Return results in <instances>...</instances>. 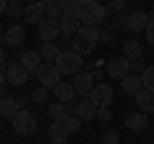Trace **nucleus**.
<instances>
[{
  "label": "nucleus",
  "mask_w": 154,
  "mask_h": 144,
  "mask_svg": "<svg viewBox=\"0 0 154 144\" xmlns=\"http://www.w3.org/2000/svg\"><path fill=\"white\" fill-rule=\"evenodd\" d=\"M105 16H108V11L98 0H77V21L82 26H98L105 21Z\"/></svg>",
  "instance_id": "obj_1"
},
{
  "label": "nucleus",
  "mask_w": 154,
  "mask_h": 144,
  "mask_svg": "<svg viewBox=\"0 0 154 144\" xmlns=\"http://www.w3.org/2000/svg\"><path fill=\"white\" fill-rule=\"evenodd\" d=\"M95 44H98V26H80L75 33V41H72V52L82 57L88 52H93Z\"/></svg>",
  "instance_id": "obj_2"
},
{
  "label": "nucleus",
  "mask_w": 154,
  "mask_h": 144,
  "mask_svg": "<svg viewBox=\"0 0 154 144\" xmlns=\"http://www.w3.org/2000/svg\"><path fill=\"white\" fill-rule=\"evenodd\" d=\"M54 67L59 70V75H77V72L82 70V57L77 54V52H72V49H64V52H59Z\"/></svg>",
  "instance_id": "obj_3"
},
{
  "label": "nucleus",
  "mask_w": 154,
  "mask_h": 144,
  "mask_svg": "<svg viewBox=\"0 0 154 144\" xmlns=\"http://www.w3.org/2000/svg\"><path fill=\"white\" fill-rule=\"evenodd\" d=\"M13 121V129H16V134H23V136H31L33 131H36V118H33L31 111H26V108H21V111L16 113V116L11 118Z\"/></svg>",
  "instance_id": "obj_4"
},
{
  "label": "nucleus",
  "mask_w": 154,
  "mask_h": 144,
  "mask_svg": "<svg viewBox=\"0 0 154 144\" xmlns=\"http://www.w3.org/2000/svg\"><path fill=\"white\" fill-rule=\"evenodd\" d=\"M33 75H36L38 77V83H41V88H54L57 83H59L62 80V75H59V70H57L54 64H51V62H41V67H38L36 72H33Z\"/></svg>",
  "instance_id": "obj_5"
},
{
  "label": "nucleus",
  "mask_w": 154,
  "mask_h": 144,
  "mask_svg": "<svg viewBox=\"0 0 154 144\" xmlns=\"http://www.w3.org/2000/svg\"><path fill=\"white\" fill-rule=\"evenodd\" d=\"M72 88H75L77 95L88 98V95L93 93V88H95V80H93V75H90V70H80V72H77V75H75V83H72Z\"/></svg>",
  "instance_id": "obj_6"
},
{
  "label": "nucleus",
  "mask_w": 154,
  "mask_h": 144,
  "mask_svg": "<svg viewBox=\"0 0 154 144\" xmlns=\"http://www.w3.org/2000/svg\"><path fill=\"white\" fill-rule=\"evenodd\" d=\"M88 98H90V103H93L95 108H100V105H108L110 100H113V88H110V85H105V83H98Z\"/></svg>",
  "instance_id": "obj_7"
},
{
  "label": "nucleus",
  "mask_w": 154,
  "mask_h": 144,
  "mask_svg": "<svg viewBox=\"0 0 154 144\" xmlns=\"http://www.w3.org/2000/svg\"><path fill=\"white\" fill-rule=\"evenodd\" d=\"M23 41H26V28H23L21 23H13V26H8L5 31H3V44L13 46V49H18Z\"/></svg>",
  "instance_id": "obj_8"
},
{
  "label": "nucleus",
  "mask_w": 154,
  "mask_h": 144,
  "mask_svg": "<svg viewBox=\"0 0 154 144\" xmlns=\"http://www.w3.org/2000/svg\"><path fill=\"white\" fill-rule=\"evenodd\" d=\"M131 72V62L126 59V57H116V59L108 62V77L113 80H123Z\"/></svg>",
  "instance_id": "obj_9"
},
{
  "label": "nucleus",
  "mask_w": 154,
  "mask_h": 144,
  "mask_svg": "<svg viewBox=\"0 0 154 144\" xmlns=\"http://www.w3.org/2000/svg\"><path fill=\"white\" fill-rule=\"evenodd\" d=\"M5 83H11V85H26L28 83V72L21 67V62H11L5 67Z\"/></svg>",
  "instance_id": "obj_10"
},
{
  "label": "nucleus",
  "mask_w": 154,
  "mask_h": 144,
  "mask_svg": "<svg viewBox=\"0 0 154 144\" xmlns=\"http://www.w3.org/2000/svg\"><path fill=\"white\" fill-rule=\"evenodd\" d=\"M23 103H26L23 98H11V95H5V98L0 100V118H3V116H5V118H13L21 108H26Z\"/></svg>",
  "instance_id": "obj_11"
},
{
  "label": "nucleus",
  "mask_w": 154,
  "mask_h": 144,
  "mask_svg": "<svg viewBox=\"0 0 154 144\" xmlns=\"http://www.w3.org/2000/svg\"><path fill=\"white\" fill-rule=\"evenodd\" d=\"M59 36V21H51V18H44L38 23V39L41 41H54Z\"/></svg>",
  "instance_id": "obj_12"
},
{
  "label": "nucleus",
  "mask_w": 154,
  "mask_h": 144,
  "mask_svg": "<svg viewBox=\"0 0 154 144\" xmlns=\"http://www.w3.org/2000/svg\"><path fill=\"white\" fill-rule=\"evenodd\" d=\"M149 23V16L141 11H134V13H126V28L128 31H144Z\"/></svg>",
  "instance_id": "obj_13"
},
{
  "label": "nucleus",
  "mask_w": 154,
  "mask_h": 144,
  "mask_svg": "<svg viewBox=\"0 0 154 144\" xmlns=\"http://www.w3.org/2000/svg\"><path fill=\"white\" fill-rule=\"evenodd\" d=\"M95 108L93 103H90V98H82L80 103H75V116L80 118V121H90V118H95Z\"/></svg>",
  "instance_id": "obj_14"
},
{
  "label": "nucleus",
  "mask_w": 154,
  "mask_h": 144,
  "mask_svg": "<svg viewBox=\"0 0 154 144\" xmlns=\"http://www.w3.org/2000/svg\"><path fill=\"white\" fill-rule=\"evenodd\" d=\"M134 98H136L139 111H141V113H154V93H152V90H144L141 88Z\"/></svg>",
  "instance_id": "obj_15"
},
{
  "label": "nucleus",
  "mask_w": 154,
  "mask_h": 144,
  "mask_svg": "<svg viewBox=\"0 0 154 144\" xmlns=\"http://www.w3.org/2000/svg\"><path fill=\"white\" fill-rule=\"evenodd\" d=\"M18 57H21V67L28 72V75L41 67V57H38V52H21Z\"/></svg>",
  "instance_id": "obj_16"
},
{
  "label": "nucleus",
  "mask_w": 154,
  "mask_h": 144,
  "mask_svg": "<svg viewBox=\"0 0 154 144\" xmlns=\"http://www.w3.org/2000/svg\"><path fill=\"white\" fill-rule=\"evenodd\" d=\"M51 90L57 93L59 103H67V105H69V103H72V98L77 95V93H75V88H72V83H62V80H59V83H57Z\"/></svg>",
  "instance_id": "obj_17"
},
{
  "label": "nucleus",
  "mask_w": 154,
  "mask_h": 144,
  "mask_svg": "<svg viewBox=\"0 0 154 144\" xmlns=\"http://www.w3.org/2000/svg\"><path fill=\"white\" fill-rule=\"evenodd\" d=\"M23 18H26V23H41L44 21V5H41V3H33V5H28V8H23Z\"/></svg>",
  "instance_id": "obj_18"
},
{
  "label": "nucleus",
  "mask_w": 154,
  "mask_h": 144,
  "mask_svg": "<svg viewBox=\"0 0 154 144\" xmlns=\"http://www.w3.org/2000/svg\"><path fill=\"white\" fill-rule=\"evenodd\" d=\"M126 126L131 129V131H144V129L149 126V118H146V113H141V111H136V113H128V116H126Z\"/></svg>",
  "instance_id": "obj_19"
},
{
  "label": "nucleus",
  "mask_w": 154,
  "mask_h": 144,
  "mask_svg": "<svg viewBox=\"0 0 154 144\" xmlns=\"http://www.w3.org/2000/svg\"><path fill=\"white\" fill-rule=\"evenodd\" d=\"M59 52H62V49L54 44V41H44L41 49H38V57H41V62H51V64H54L57 57H59Z\"/></svg>",
  "instance_id": "obj_20"
},
{
  "label": "nucleus",
  "mask_w": 154,
  "mask_h": 144,
  "mask_svg": "<svg viewBox=\"0 0 154 144\" xmlns=\"http://www.w3.org/2000/svg\"><path fill=\"white\" fill-rule=\"evenodd\" d=\"M80 26H82V23L77 21L75 16H62L59 18V33H64V36H75Z\"/></svg>",
  "instance_id": "obj_21"
},
{
  "label": "nucleus",
  "mask_w": 154,
  "mask_h": 144,
  "mask_svg": "<svg viewBox=\"0 0 154 144\" xmlns=\"http://www.w3.org/2000/svg\"><path fill=\"white\" fill-rule=\"evenodd\" d=\"M46 111H49V118H51V121L62 124V121H67V116H69V105H67V103H51Z\"/></svg>",
  "instance_id": "obj_22"
},
{
  "label": "nucleus",
  "mask_w": 154,
  "mask_h": 144,
  "mask_svg": "<svg viewBox=\"0 0 154 144\" xmlns=\"http://www.w3.org/2000/svg\"><path fill=\"white\" fill-rule=\"evenodd\" d=\"M121 88H123V93H126V95H136L139 90H141V77H139V75H131V72H128L126 77L121 80Z\"/></svg>",
  "instance_id": "obj_23"
},
{
  "label": "nucleus",
  "mask_w": 154,
  "mask_h": 144,
  "mask_svg": "<svg viewBox=\"0 0 154 144\" xmlns=\"http://www.w3.org/2000/svg\"><path fill=\"white\" fill-rule=\"evenodd\" d=\"M46 136H49V142L51 144H67V129L62 126V124H51L49 126V131H46Z\"/></svg>",
  "instance_id": "obj_24"
},
{
  "label": "nucleus",
  "mask_w": 154,
  "mask_h": 144,
  "mask_svg": "<svg viewBox=\"0 0 154 144\" xmlns=\"http://www.w3.org/2000/svg\"><path fill=\"white\" fill-rule=\"evenodd\" d=\"M123 57H126V59H141V44H139L136 39H128L126 44H123Z\"/></svg>",
  "instance_id": "obj_25"
},
{
  "label": "nucleus",
  "mask_w": 154,
  "mask_h": 144,
  "mask_svg": "<svg viewBox=\"0 0 154 144\" xmlns=\"http://www.w3.org/2000/svg\"><path fill=\"white\" fill-rule=\"evenodd\" d=\"M139 77H141V88H144V90H152V93H154V64L146 67V70H144Z\"/></svg>",
  "instance_id": "obj_26"
},
{
  "label": "nucleus",
  "mask_w": 154,
  "mask_h": 144,
  "mask_svg": "<svg viewBox=\"0 0 154 144\" xmlns=\"http://www.w3.org/2000/svg\"><path fill=\"white\" fill-rule=\"evenodd\" d=\"M57 5L62 8V16H75L77 18V0H57Z\"/></svg>",
  "instance_id": "obj_27"
},
{
  "label": "nucleus",
  "mask_w": 154,
  "mask_h": 144,
  "mask_svg": "<svg viewBox=\"0 0 154 144\" xmlns=\"http://www.w3.org/2000/svg\"><path fill=\"white\" fill-rule=\"evenodd\" d=\"M62 126L67 129V134H77L80 129H82V121L77 116H67V121H62Z\"/></svg>",
  "instance_id": "obj_28"
},
{
  "label": "nucleus",
  "mask_w": 154,
  "mask_h": 144,
  "mask_svg": "<svg viewBox=\"0 0 154 144\" xmlns=\"http://www.w3.org/2000/svg\"><path fill=\"white\" fill-rule=\"evenodd\" d=\"M33 100H36L38 105H46L49 103V88H36L33 90Z\"/></svg>",
  "instance_id": "obj_29"
},
{
  "label": "nucleus",
  "mask_w": 154,
  "mask_h": 144,
  "mask_svg": "<svg viewBox=\"0 0 154 144\" xmlns=\"http://www.w3.org/2000/svg\"><path fill=\"white\" fill-rule=\"evenodd\" d=\"M44 16L51 18V21H59V18H62V8L57 5V3H54V5H46L44 8Z\"/></svg>",
  "instance_id": "obj_30"
},
{
  "label": "nucleus",
  "mask_w": 154,
  "mask_h": 144,
  "mask_svg": "<svg viewBox=\"0 0 154 144\" xmlns=\"http://www.w3.org/2000/svg\"><path fill=\"white\" fill-rule=\"evenodd\" d=\"M95 118H100V121H110V118H113V111H110L108 105H100L98 111H95Z\"/></svg>",
  "instance_id": "obj_31"
},
{
  "label": "nucleus",
  "mask_w": 154,
  "mask_h": 144,
  "mask_svg": "<svg viewBox=\"0 0 154 144\" xmlns=\"http://www.w3.org/2000/svg\"><path fill=\"white\" fill-rule=\"evenodd\" d=\"M113 39H116V31H113V28H105V31H98V41H103V44H110Z\"/></svg>",
  "instance_id": "obj_32"
},
{
  "label": "nucleus",
  "mask_w": 154,
  "mask_h": 144,
  "mask_svg": "<svg viewBox=\"0 0 154 144\" xmlns=\"http://www.w3.org/2000/svg\"><path fill=\"white\" fill-rule=\"evenodd\" d=\"M110 13H116V16H118V13H126V0H110Z\"/></svg>",
  "instance_id": "obj_33"
},
{
  "label": "nucleus",
  "mask_w": 154,
  "mask_h": 144,
  "mask_svg": "<svg viewBox=\"0 0 154 144\" xmlns=\"http://www.w3.org/2000/svg\"><path fill=\"white\" fill-rule=\"evenodd\" d=\"M5 13H8L11 18H21V16H23V8H21V3H16V5H8Z\"/></svg>",
  "instance_id": "obj_34"
},
{
  "label": "nucleus",
  "mask_w": 154,
  "mask_h": 144,
  "mask_svg": "<svg viewBox=\"0 0 154 144\" xmlns=\"http://www.w3.org/2000/svg\"><path fill=\"white\" fill-rule=\"evenodd\" d=\"M144 33H146V41H149V44L154 46V21H149V23H146V28H144Z\"/></svg>",
  "instance_id": "obj_35"
},
{
  "label": "nucleus",
  "mask_w": 154,
  "mask_h": 144,
  "mask_svg": "<svg viewBox=\"0 0 154 144\" xmlns=\"http://www.w3.org/2000/svg\"><path fill=\"white\" fill-rule=\"evenodd\" d=\"M103 144H118V134H116V131H108V134L103 136Z\"/></svg>",
  "instance_id": "obj_36"
},
{
  "label": "nucleus",
  "mask_w": 154,
  "mask_h": 144,
  "mask_svg": "<svg viewBox=\"0 0 154 144\" xmlns=\"http://www.w3.org/2000/svg\"><path fill=\"white\" fill-rule=\"evenodd\" d=\"M128 62H131V70L134 72H144V70H146V64H144L141 59H128Z\"/></svg>",
  "instance_id": "obj_37"
},
{
  "label": "nucleus",
  "mask_w": 154,
  "mask_h": 144,
  "mask_svg": "<svg viewBox=\"0 0 154 144\" xmlns=\"http://www.w3.org/2000/svg\"><path fill=\"white\" fill-rule=\"evenodd\" d=\"M90 75H93V80H103V77H105V72H103V70H93Z\"/></svg>",
  "instance_id": "obj_38"
},
{
  "label": "nucleus",
  "mask_w": 154,
  "mask_h": 144,
  "mask_svg": "<svg viewBox=\"0 0 154 144\" xmlns=\"http://www.w3.org/2000/svg\"><path fill=\"white\" fill-rule=\"evenodd\" d=\"M5 85V70H0V88Z\"/></svg>",
  "instance_id": "obj_39"
},
{
  "label": "nucleus",
  "mask_w": 154,
  "mask_h": 144,
  "mask_svg": "<svg viewBox=\"0 0 154 144\" xmlns=\"http://www.w3.org/2000/svg\"><path fill=\"white\" fill-rule=\"evenodd\" d=\"M38 3H41V5H44V8H46V5H54L57 0H38Z\"/></svg>",
  "instance_id": "obj_40"
},
{
  "label": "nucleus",
  "mask_w": 154,
  "mask_h": 144,
  "mask_svg": "<svg viewBox=\"0 0 154 144\" xmlns=\"http://www.w3.org/2000/svg\"><path fill=\"white\" fill-rule=\"evenodd\" d=\"M5 8H8V3H5V0H0V16L5 13Z\"/></svg>",
  "instance_id": "obj_41"
},
{
  "label": "nucleus",
  "mask_w": 154,
  "mask_h": 144,
  "mask_svg": "<svg viewBox=\"0 0 154 144\" xmlns=\"http://www.w3.org/2000/svg\"><path fill=\"white\" fill-rule=\"evenodd\" d=\"M3 64H5V52L0 49V67H3Z\"/></svg>",
  "instance_id": "obj_42"
},
{
  "label": "nucleus",
  "mask_w": 154,
  "mask_h": 144,
  "mask_svg": "<svg viewBox=\"0 0 154 144\" xmlns=\"http://www.w3.org/2000/svg\"><path fill=\"white\" fill-rule=\"evenodd\" d=\"M5 3L8 5H16V3H21V0H5Z\"/></svg>",
  "instance_id": "obj_43"
},
{
  "label": "nucleus",
  "mask_w": 154,
  "mask_h": 144,
  "mask_svg": "<svg viewBox=\"0 0 154 144\" xmlns=\"http://www.w3.org/2000/svg\"><path fill=\"white\" fill-rule=\"evenodd\" d=\"M33 3H38V0H26V8H28V5H33Z\"/></svg>",
  "instance_id": "obj_44"
},
{
  "label": "nucleus",
  "mask_w": 154,
  "mask_h": 144,
  "mask_svg": "<svg viewBox=\"0 0 154 144\" xmlns=\"http://www.w3.org/2000/svg\"><path fill=\"white\" fill-rule=\"evenodd\" d=\"M149 21H154V11H152V16H149Z\"/></svg>",
  "instance_id": "obj_45"
},
{
  "label": "nucleus",
  "mask_w": 154,
  "mask_h": 144,
  "mask_svg": "<svg viewBox=\"0 0 154 144\" xmlns=\"http://www.w3.org/2000/svg\"><path fill=\"white\" fill-rule=\"evenodd\" d=\"M0 44H3V31H0Z\"/></svg>",
  "instance_id": "obj_46"
},
{
  "label": "nucleus",
  "mask_w": 154,
  "mask_h": 144,
  "mask_svg": "<svg viewBox=\"0 0 154 144\" xmlns=\"http://www.w3.org/2000/svg\"><path fill=\"white\" fill-rule=\"evenodd\" d=\"M152 144H154V142H152Z\"/></svg>",
  "instance_id": "obj_47"
}]
</instances>
